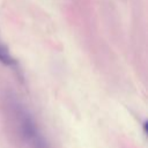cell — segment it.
Segmentation results:
<instances>
[{"mask_svg": "<svg viewBox=\"0 0 148 148\" xmlns=\"http://www.w3.org/2000/svg\"><path fill=\"white\" fill-rule=\"evenodd\" d=\"M0 61L3 65H6V66H14L16 64V61L14 60V58L10 56L7 46L3 45L1 42H0Z\"/></svg>", "mask_w": 148, "mask_h": 148, "instance_id": "2", "label": "cell"}, {"mask_svg": "<svg viewBox=\"0 0 148 148\" xmlns=\"http://www.w3.org/2000/svg\"><path fill=\"white\" fill-rule=\"evenodd\" d=\"M16 113L21 135L24 141L30 146V148H49L44 136L39 132L36 123L34 121L29 112H27L21 106H16Z\"/></svg>", "mask_w": 148, "mask_h": 148, "instance_id": "1", "label": "cell"}]
</instances>
